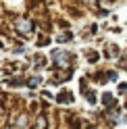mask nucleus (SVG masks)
<instances>
[{"instance_id": "nucleus-11", "label": "nucleus", "mask_w": 127, "mask_h": 129, "mask_svg": "<svg viewBox=\"0 0 127 129\" xmlns=\"http://www.w3.org/2000/svg\"><path fill=\"white\" fill-rule=\"evenodd\" d=\"M83 94H85V98H88V102H90V104H94V102H96V94H94L92 90H90V92H88V90H85Z\"/></svg>"}, {"instance_id": "nucleus-16", "label": "nucleus", "mask_w": 127, "mask_h": 129, "mask_svg": "<svg viewBox=\"0 0 127 129\" xmlns=\"http://www.w3.org/2000/svg\"><path fill=\"white\" fill-rule=\"evenodd\" d=\"M0 48H2V44H0Z\"/></svg>"}, {"instance_id": "nucleus-2", "label": "nucleus", "mask_w": 127, "mask_h": 129, "mask_svg": "<svg viewBox=\"0 0 127 129\" xmlns=\"http://www.w3.org/2000/svg\"><path fill=\"white\" fill-rule=\"evenodd\" d=\"M15 27H17V31H21V34H31L34 31V23H31L27 17H17L15 19Z\"/></svg>"}, {"instance_id": "nucleus-13", "label": "nucleus", "mask_w": 127, "mask_h": 129, "mask_svg": "<svg viewBox=\"0 0 127 129\" xmlns=\"http://www.w3.org/2000/svg\"><path fill=\"white\" fill-rule=\"evenodd\" d=\"M13 52H15V54H23V52H25V48H23V46H17Z\"/></svg>"}, {"instance_id": "nucleus-3", "label": "nucleus", "mask_w": 127, "mask_h": 129, "mask_svg": "<svg viewBox=\"0 0 127 129\" xmlns=\"http://www.w3.org/2000/svg\"><path fill=\"white\" fill-rule=\"evenodd\" d=\"M54 100H56L58 104H71L75 98H73V94H71V92H60V94H56V98H54Z\"/></svg>"}, {"instance_id": "nucleus-9", "label": "nucleus", "mask_w": 127, "mask_h": 129, "mask_svg": "<svg viewBox=\"0 0 127 129\" xmlns=\"http://www.w3.org/2000/svg\"><path fill=\"white\" fill-rule=\"evenodd\" d=\"M69 40H73V34H60V36H56V42H69Z\"/></svg>"}, {"instance_id": "nucleus-10", "label": "nucleus", "mask_w": 127, "mask_h": 129, "mask_svg": "<svg viewBox=\"0 0 127 129\" xmlns=\"http://www.w3.org/2000/svg\"><path fill=\"white\" fill-rule=\"evenodd\" d=\"M50 44V38L48 36H40L38 38V46H48Z\"/></svg>"}, {"instance_id": "nucleus-7", "label": "nucleus", "mask_w": 127, "mask_h": 129, "mask_svg": "<svg viewBox=\"0 0 127 129\" xmlns=\"http://www.w3.org/2000/svg\"><path fill=\"white\" fill-rule=\"evenodd\" d=\"M6 85H11V87H19V85H27V81L23 77H13V79H9L6 81Z\"/></svg>"}, {"instance_id": "nucleus-5", "label": "nucleus", "mask_w": 127, "mask_h": 129, "mask_svg": "<svg viewBox=\"0 0 127 129\" xmlns=\"http://www.w3.org/2000/svg\"><path fill=\"white\" fill-rule=\"evenodd\" d=\"M42 81H44V79L40 77V75H34V77H29V79H27V87L36 90V87H40V85H42Z\"/></svg>"}, {"instance_id": "nucleus-1", "label": "nucleus", "mask_w": 127, "mask_h": 129, "mask_svg": "<svg viewBox=\"0 0 127 129\" xmlns=\"http://www.w3.org/2000/svg\"><path fill=\"white\" fill-rule=\"evenodd\" d=\"M52 60L56 67H73L75 56L67 50H52Z\"/></svg>"}, {"instance_id": "nucleus-15", "label": "nucleus", "mask_w": 127, "mask_h": 129, "mask_svg": "<svg viewBox=\"0 0 127 129\" xmlns=\"http://www.w3.org/2000/svg\"><path fill=\"white\" fill-rule=\"evenodd\" d=\"M119 92H121V94L127 92V83H121V85H119Z\"/></svg>"}, {"instance_id": "nucleus-8", "label": "nucleus", "mask_w": 127, "mask_h": 129, "mask_svg": "<svg viewBox=\"0 0 127 129\" xmlns=\"http://www.w3.org/2000/svg\"><path fill=\"white\" fill-rule=\"evenodd\" d=\"M102 104H104V106H115L113 94H104V96H102Z\"/></svg>"}, {"instance_id": "nucleus-12", "label": "nucleus", "mask_w": 127, "mask_h": 129, "mask_svg": "<svg viewBox=\"0 0 127 129\" xmlns=\"http://www.w3.org/2000/svg\"><path fill=\"white\" fill-rule=\"evenodd\" d=\"M88 58H90L92 62H96V60H98V54H96V52H90V54H88Z\"/></svg>"}, {"instance_id": "nucleus-4", "label": "nucleus", "mask_w": 127, "mask_h": 129, "mask_svg": "<svg viewBox=\"0 0 127 129\" xmlns=\"http://www.w3.org/2000/svg\"><path fill=\"white\" fill-rule=\"evenodd\" d=\"M36 129H48V119H46V115H40L36 117Z\"/></svg>"}, {"instance_id": "nucleus-6", "label": "nucleus", "mask_w": 127, "mask_h": 129, "mask_svg": "<svg viewBox=\"0 0 127 129\" xmlns=\"http://www.w3.org/2000/svg\"><path fill=\"white\" fill-rule=\"evenodd\" d=\"M34 67L36 69H44L46 67V56L44 54H36L34 56Z\"/></svg>"}, {"instance_id": "nucleus-14", "label": "nucleus", "mask_w": 127, "mask_h": 129, "mask_svg": "<svg viewBox=\"0 0 127 129\" xmlns=\"http://www.w3.org/2000/svg\"><path fill=\"white\" fill-rule=\"evenodd\" d=\"M121 67H123V69H127V54L121 58Z\"/></svg>"}]
</instances>
